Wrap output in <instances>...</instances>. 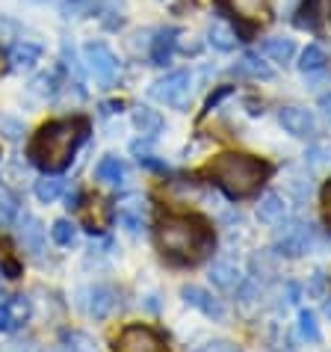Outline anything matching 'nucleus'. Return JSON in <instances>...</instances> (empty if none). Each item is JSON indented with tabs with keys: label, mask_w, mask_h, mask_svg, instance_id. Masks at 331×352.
I'll list each match as a JSON object with an SVG mask.
<instances>
[{
	"label": "nucleus",
	"mask_w": 331,
	"mask_h": 352,
	"mask_svg": "<svg viewBox=\"0 0 331 352\" xmlns=\"http://www.w3.org/2000/svg\"><path fill=\"white\" fill-rule=\"evenodd\" d=\"M207 175L231 199H249V195H255L264 187V181L269 178V166L264 160L251 157V154L228 151L207 163Z\"/></svg>",
	"instance_id": "nucleus-3"
},
{
	"label": "nucleus",
	"mask_w": 331,
	"mask_h": 352,
	"mask_svg": "<svg viewBox=\"0 0 331 352\" xmlns=\"http://www.w3.org/2000/svg\"><path fill=\"white\" fill-rule=\"evenodd\" d=\"M178 27H166V30H160L157 36H154L151 42V63L154 65H166L172 60L174 54V45H178Z\"/></svg>",
	"instance_id": "nucleus-15"
},
{
	"label": "nucleus",
	"mask_w": 331,
	"mask_h": 352,
	"mask_svg": "<svg viewBox=\"0 0 331 352\" xmlns=\"http://www.w3.org/2000/svg\"><path fill=\"white\" fill-rule=\"evenodd\" d=\"M110 222H113V208H110V204H106L104 199H92V201L83 208V225H86V228H89L92 234L104 231Z\"/></svg>",
	"instance_id": "nucleus-16"
},
{
	"label": "nucleus",
	"mask_w": 331,
	"mask_h": 352,
	"mask_svg": "<svg viewBox=\"0 0 331 352\" xmlns=\"http://www.w3.org/2000/svg\"><path fill=\"white\" fill-rule=\"evenodd\" d=\"M51 237H54V243H60V246H71L77 237V228L68 219H56L51 228Z\"/></svg>",
	"instance_id": "nucleus-30"
},
{
	"label": "nucleus",
	"mask_w": 331,
	"mask_h": 352,
	"mask_svg": "<svg viewBox=\"0 0 331 352\" xmlns=\"http://www.w3.org/2000/svg\"><path fill=\"white\" fill-rule=\"evenodd\" d=\"M181 296H183V302H187L190 308H198L201 314H207L213 320H225V305H222V302L204 287L187 285V287H181Z\"/></svg>",
	"instance_id": "nucleus-9"
},
{
	"label": "nucleus",
	"mask_w": 331,
	"mask_h": 352,
	"mask_svg": "<svg viewBox=\"0 0 331 352\" xmlns=\"http://www.w3.org/2000/svg\"><path fill=\"white\" fill-rule=\"evenodd\" d=\"M119 222L130 234H139L142 225H145V208H142V201L139 199H128V201H124L122 208H119Z\"/></svg>",
	"instance_id": "nucleus-22"
},
{
	"label": "nucleus",
	"mask_w": 331,
	"mask_h": 352,
	"mask_svg": "<svg viewBox=\"0 0 331 352\" xmlns=\"http://www.w3.org/2000/svg\"><path fill=\"white\" fill-rule=\"evenodd\" d=\"M198 352H240V346L228 344V340H213V344H204Z\"/></svg>",
	"instance_id": "nucleus-38"
},
{
	"label": "nucleus",
	"mask_w": 331,
	"mask_h": 352,
	"mask_svg": "<svg viewBox=\"0 0 331 352\" xmlns=\"http://www.w3.org/2000/svg\"><path fill=\"white\" fill-rule=\"evenodd\" d=\"M95 12V0H62V15L65 18H86Z\"/></svg>",
	"instance_id": "nucleus-31"
},
{
	"label": "nucleus",
	"mask_w": 331,
	"mask_h": 352,
	"mask_svg": "<svg viewBox=\"0 0 331 352\" xmlns=\"http://www.w3.org/2000/svg\"><path fill=\"white\" fill-rule=\"evenodd\" d=\"M62 190H65V178H60L56 172H47L42 181H36V199L45 201V204H51V201L60 199Z\"/></svg>",
	"instance_id": "nucleus-24"
},
{
	"label": "nucleus",
	"mask_w": 331,
	"mask_h": 352,
	"mask_svg": "<svg viewBox=\"0 0 331 352\" xmlns=\"http://www.w3.org/2000/svg\"><path fill=\"white\" fill-rule=\"evenodd\" d=\"M36 92L38 95H47V98H51L54 92H56V77L54 74H42V77H36Z\"/></svg>",
	"instance_id": "nucleus-36"
},
{
	"label": "nucleus",
	"mask_w": 331,
	"mask_h": 352,
	"mask_svg": "<svg viewBox=\"0 0 331 352\" xmlns=\"http://www.w3.org/2000/svg\"><path fill=\"white\" fill-rule=\"evenodd\" d=\"M18 240H21V246L30 252V255L38 258L45 252V225L36 217H30V213H24V217L18 219Z\"/></svg>",
	"instance_id": "nucleus-11"
},
{
	"label": "nucleus",
	"mask_w": 331,
	"mask_h": 352,
	"mask_svg": "<svg viewBox=\"0 0 331 352\" xmlns=\"http://www.w3.org/2000/svg\"><path fill=\"white\" fill-rule=\"evenodd\" d=\"M314 225L310 222H301V219H293L287 225H281L275 231V252L284 258H301L314 249Z\"/></svg>",
	"instance_id": "nucleus-4"
},
{
	"label": "nucleus",
	"mask_w": 331,
	"mask_h": 352,
	"mask_svg": "<svg viewBox=\"0 0 331 352\" xmlns=\"http://www.w3.org/2000/svg\"><path fill=\"white\" fill-rule=\"evenodd\" d=\"M210 281L216 285L219 290H237L240 285H242V272H240V267L233 261H216L210 267Z\"/></svg>",
	"instance_id": "nucleus-14"
},
{
	"label": "nucleus",
	"mask_w": 331,
	"mask_h": 352,
	"mask_svg": "<svg viewBox=\"0 0 331 352\" xmlns=\"http://www.w3.org/2000/svg\"><path fill=\"white\" fill-rule=\"evenodd\" d=\"M151 95L166 107L187 110L190 101H192V77H190V72H169L151 86Z\"/></svg>",
	"instance_id": "nucleus-5"
},
{
	"label": "nucleus",
	"mask_w": 331,
	"mask_h": 352,
	"mask_svg": "<svg viewBox=\"0 0 331 352\" xmlns=\"http://www.w3.org/2000/svg\"><path fill=\"white\" fill-rule=\"evenodd\" d=\"M317 3H319V0H310V3H305V6L299 9L296 27H301V30H317V21H319V15H317Z\"/></svg>",
	"instance_id": "nucleus-33"
},
{
	"label": "nucleus",
	"mask_w": 331,
	"mask_h": 352,
	"mask_svg": "<svg viewBox=\"0 0 331 352\" xmlns=\"http://www.w3.org/2000/svg\"><path fill=\"white\" fill-rule=\"evenodd\" d=\"M157 246L172 263H198L213 252V231L192 213H172L157 225Z\"/></svg>",
	"instance_id": "nucleus-1"
},
{
	"label": "nucleus",
	"mask_w": 331,
	"mask_h": 352,
	"mask_svg": "<svg viewBox=\"0 0 331 352\" xmlns=\"http://www.w3.org/2000/svg\"><path fill=\"white\" fill-rule=\"evenodd\" d=\"M30 317V299L27 296H9L0 299V331H15Z\"/></svg>",
	"instance_id": "nucleus-10"
},
{
	"label": "nucleus",
	"mask_w": 331,
	"mask_h": 352,
	"mask_svg": "<svg viewBox=\"0 0 331 352\" xmlns=\"http://www.w3.org/2000/svg\"><path fill=\"white\" fill-rule=\"evenodd\" d=\"M62 344H65L68 352H98L95 340L89 335H83V331H68V335L62 338Z\"/></svg>",
	"instance_id": "nucleus-29"
},
{
	"label": "nucleus",
	"mask_w": 331,
	"mask_h": 352,
	"mask_svg": "<svg viewBox=\"0 0 331 352\" xmlns=\"http://www.w3.org/2000/svg\"><path fill=\"white\" fill-rule=\"evenodd\" d=\"M258 217H260V222H266V225L284 222V217H287V201L281 199L278 192H266L264 199H260V204H258Z\"/></svg>",
	"instance_id": "nucleus-17"
},
{
	"label": "nucleus",
	"mask_w": 331,
	"mask_h": 352,
	"mask_svg": "<svg viewBox=\"0 0 331 352\" xmlns=\"http://www.w3.org/2000/svg\"><path fill=\"white\" fill-rule=\"evenodd\" d=\"M299 335H301V340H308V344H319V340H323V331H319L314 311H308V308L299 311Z\"/></svg>",
	"instance_id": "nucleus-27"
},
{
	"label": "nucleus",
	"mask_w": 331,
	"mask_h": 352,
	"mask_svg": "<svg viewBox=\"0 0 331 352\" xmlns=\"http://www.w3.org/2000/svg\"><path fill=\"white\" fill-rule=\"evenodd\" d=\"M18 213H21V201H18V195L9 190V187H3V184H0V219L12 222Z\"/></svg>",
	"instance_id": "nucleus-28"
},
{
	"label": "nucleus",
	"mask_w": 331,
	"mask_h": 352,
	"mask_svg": "<svg viewBox=\"0 0 331 352\" xmlns=\"http://www.w3.org/2000/svg\"><path fill=\"white\" fill-rule=\"evenodd\" d=\"M207 42L216 47V51H222V54H228V51H233L237 47V33H233V27L231 24H225V21H213L210 24V30H207Z\"/></svg>",
	"instance_id": "nucleus-20"
},
{
	"label": "nucleus",
	"mask_w": 331,
	"mask_h": 352,
	"mask_svg": "<svg viewBox=\"0 0 331 352\" xmlns=\"http://www.w3.org/2000/svg\"><path fill=\"white\" fill-rule=\"evenodd\" d=\"M228 92H231V86H222V89H219L216 95H210V101H207V110H213V107H216V104H219V101H222V98H225Z\"/></svg>",
	"instance_id": "nucleus-39"
},
{
	"label": "nucleus",
	"mask_w": 331,
	"mask_h": 352,
	"mask_svg": "<svg viewBox=\"0 0 331 352\" xmlns=\"http://www.w3.org/2000/svg\"><path fill=\"white\" fill-rule=\"evenodd\" d=\"M233 74L251 77V80H269V77H272V68H269L264 60H260V56L246 54V56H240L237 65H233Z\"/></svg>",
	"instance_id": "nucleus-21"
},
{
	"label": "nucleus",
	"mask_w": 331,
	"mask_h": 352,
	"mask_svg": "<svg viewBox=\"0 0 331 352\" xmlns=\"http://www.w3.org/2000/svg\"><path fill=\"white\" fill-rule=\"evenodd\" d=\"M326 287H328L326 272H323V270L310 272V281H308V296H310V299H323V296H326Z\"/></svg>",
	"instance_id": "nucleus-34"
},
{
	"label": "nucleus",
	"mask_w": 331,
	"mask_h": 352,
	"mask_svg": "<svg viewBox=\"0 0 331 352\" xmlns=\"http://www.w3.org/2000/svg\"><path fill=\"white\" fill-rule=\"evenodd\" d=\"M319 204H323V219L331 231V178L323 184V190H319Z\"/></svg>",
	"instance_id": "nucleus-35"
},
{
	"label": "nucleus",
	"mask_w": 331,
	"mask_h": 352,
	"mask_svg": "<svg viewBox=\"0 0 331 352\" xmlns=\"http://www.w3.org/2000/svg\"><path fill=\"white\" fill-rule=\"evenodd\" d=\"M54 352H68V349H65V346H56V349H54Z\"/></svg>",
	"instance_id": "nucleus-42"
},
{
	"label": "nucleus",
	"mask_w": 331,
	"mask_h": 352,
	"mask_svg": "<svg viewBox=\"0 0 331 352\" xmlns=\"http://www.w3.org/2000/svg\"><path fill=\"white\" fill-rule=\"evenodd\" d=\"M319 110H323V116L331 122V95H323V98H319Z\"/></svg>",
	"instance_id": "nucleus-40"
},
{
	"label": "nucleus",
	"mask_w": 331,
	"mask_h": 352,
	"mask_svg": "<svg viewBox=\"0 0 331 352\" xmlns=\"http://www.w3.org/2000/svg\"><path fill=\"white\" fill-rule=\"evenodd\" d=\"M323 311H326V317H328V320H331V299H328V302H326V308H323Z\"/></svg>",
	"instance_id": "nucleus-41"
},
{
	"label": "nucleus",
	"mask_w": 331,
	"mask_h": 352,
	"mask_svg": "<svg viewBox=\"0 0 331 352\" xmlns=\"http://www.w3.org/2000/svg\"><path fill=\"white\" fill-rule=\"evenodd\" d=\"M133 124L145 140H154L163 131V116L157 110H151V107H139V110H133Z\"/></svg>",
	"instance_id": "nucleus-19"
},
{
	"label": "nucleus",
	"mask_w": 331,
	"mask_h": 352,
	"mask_svg": "<svg viewBox=\"0 0 331 352\" xmlns=\"http://www.w3.org/2000/svg\"><path fill=\"white\" fill-rule=\"evenodd\" d=\"M222 3H225L231 15H237L240 21H249V24L266 21L269 15V0H222Z\"/></svg>",
	"instance_id": "nucleus-12"
},
{
	"label": "nucleus",
	"mask_w": 331,
	"mask_h": 352,
	"mask_svg": "<svg viewBox=\"0 0 331 352\" xmlns=\"http://www.w3.org/2000/svg\"><path fill=\"white\" fill-rule=\"evenodd\" d=\"M326 65H328V56H326V51L319 45H308L305 51H301V63H299V68L305 74H314V72H326Z\"/></svg>",
	"instance_id": "nucleus-26"
},
{
	"label": "nucleus",
	"mask_w": 331,
	"mask_h": 352,
	"mask_svg": "<svg viewBox=\"0 0 331 352\" xmlns=\"http://www.w3.org/2000/svg\"><path fill=\"white\" fill-rule=\"evenodd\" d=\"M89 133V124L83 119H62V122H47L45 128L30 142V160L45 172H62L71 163L74 151Z\"/></svg>",
	"instance_id": "nucleus-2"
},
{
	"label": "nucleus",
	"mask_w": 331,
	"mask_h": 352,
	"mask_svg": "<svg viewBox=\"0 0 331 352\" xmlns=\"http://www.w3.org/2000/svg\"><path fill=\"white\" fill-rule=\"evenodd\" d=\"M95 175H98V181L110 184V187H119L124 181V163L119 157H104L98 163V169H95Z\"/></svg>",
	"instance_id": "nucleus-25"
},
{
	"label": "nucleus",
	"mask_w": 331,
	"mask_h": 352,
	"mask_svg": "<svg viewBox=\"0 0 331 352\" xmlns=\"http://www.w3.org/2000/svg\"><path fill=\"white\" fill-rule=\"evenodd\" d=\"M115 352H169V344L151 326H128L115 338Z\"/></svg>",
	"instance_id": "nucleus-7"
},
{
	"label": "nucleus",
	"mask_w": 331,
	"mask_h": 352,
	"mask_svg": "<svg viewBox=\"0 0 331 352\" xmlns=\"http://www.w3.org/2000/svg\"><path fill=\"white\" fill-rule=\"evenodd\" d=\"M278 122H281V128H284L290 136H296V140H314L317 136V119L310 110H305V107H296V104L281 107Z\"/></svg>",
	"instance_id": "nucleus-8"
},
{
	"label": "nucleus",
	"mask_w": 331,
	"mask_h": 352,
	"mask_svg": "<svg viewBox=\"0 0 331 352\" xmlns=\"http://www.w3.org/2000/svg\"><path fill=\"white\" fill-rule=\"evenodd\" d=\"M83 54H86V65H89L92 77L101 86H113L115 80H119L122 63H119V56H115L104 42H89L83 47Z\"/></svg>",
	"instance_id": "nucleus-6"
},
{
	"label": "nucleus",
	"mask_w": 331,
	"mask_h": 352,
	"mask_svg": "<svg viewBox=\"0 0 331 352\" xmlns=\"http://www.w3.org/2000/svg\"><path fill=\"white\" fill-rule=\"evenodd\" d=\"M113 305H115V290L113 287L98 285V287L89 290V305H86V311H89L95 320H104L113 311Z\"/></svg>",
	"instance_id": "nucleus-18"
},
{
	"label": "nucleus",
	"mask_w": 331,
	"mask_h": 352,
	"mask_svg": "<svg viewBox=\"0 0 331 352\" xmlns=\"http://www.w3.org/2000/svg\"><path fill=\"white\" fill-rule=\"evenodd\" d=\"M264 54L269 56L272 63H290L293 60V54H296V45H293V38H284V36H275V38H266L264 45Z\"/></svg>",
	"instance_id": "nucleus-23"
},
{
	"label": "nucleus",
	"mask_w": 331,
	"mask_h": 352,
	"mask_svg": "<svg viewBox=\"0 0 331 352\" xmlns=\"http://www.w3.org/2000/svg\"><path fill=\"white\" fill-rule=\"evenodd\" d=\"M269 346L275 349V352H293V344H290V335H287V329L284 326H269Z\"/></svg>",
	"instance_id": "nucleus-32"
},
{
	"label": "nucleus",
	"mask_w": 331,
	"mask_h": 352,
	"mask_svg": "<svg viewBox=\"0 0 331 352\" xmlns=\"http://www.w3.org/2000/svg\"><path fill=\"white\" fill-rule=\"evenodd\" d=\"M38 60H42V45L36 42H15L9 47V63H12L15 72H30Z\"/></svg>",
	"instance_id": "nucleus-13"
},
{
	"label": "nucleus",
	"mask_w": 331,
	"mask_h": 352,
	"mask_svg": "<svg viewBox=\"0 0 331 352\" xmlns=\"http://www.w3.org/2000/svg\"><path fill=\"white\" fill-rule=\"evenodd\" d=\"M0 131H3L6 140H18V136L24 133V124L15 119H0Z\"/></svg>",
	"instance_id": "nucleus-37"
}]
</instances>
